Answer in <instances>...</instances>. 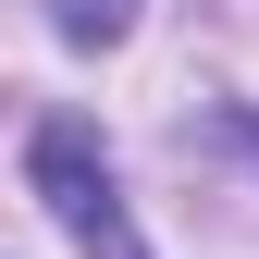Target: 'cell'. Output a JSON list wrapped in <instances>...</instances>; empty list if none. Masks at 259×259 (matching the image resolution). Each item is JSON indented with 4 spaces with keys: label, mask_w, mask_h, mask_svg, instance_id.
<instances>
[{
    "label": "cell",
    "mask_w": 259,
    "mask_h": 259,
    "mask_svg": "<svg viewBox=\"0 0 259 259\" xmlns=\"http://www.w3.org/2000/svg\"><path fill=\"white\" fill-rule=\"evenodd\" d=\"M25 185L50 198V222L74 235V259H148L136 210H123V185H111V148L87 136V123H37V148H25Z\"/></svg>",
    "instance_id": "cell-1"
},
{
    "label": "cell",
    "mask_w": 259,
    "mask_h": 259,
    "mask_svg": "<svg viewBox=\"0 0 259 259\" xmlns=\"http://www.w3.org/2000/svg\"><path fill=\"white\" fill-rule=\"evenodd\" d=\"M50 25H62L74 50H111L123 25H136V0H50Z\"/></svg>",
    "instance_id": "cell-2"
},
{
    "label": "cell",
    "mask_w": 259,
    "mask_h": 259,
    "mask_svg": "<svg viewBox=\"0 0 259 259\" xmlns=\"http://www.w3.org/2000/svg\"><path fill=\"white\" fill-rule=\"evenodd\" d=\"M235 136H247V148H259V111H235Z\"/></svg>",
    "instance_id": "cell-3"
}]
</instances>
